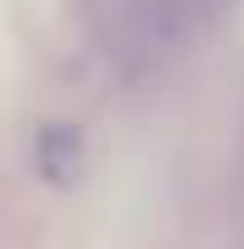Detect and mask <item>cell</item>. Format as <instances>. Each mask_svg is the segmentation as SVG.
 Instances as JSON below:
<instances>
[{
  "label": "cell",
  "instance_id": "cell-1",
  "mask_svg": "<svg viewBox=\"0 0 244 249\" xmlns=\"http://www.w3.org/2000/svg\"><path fill=\"white\" fill-rule=\"evenodd\" d=\"M201 5L206 0H91V15L115 53L149 62L177 48V38L192 29Z\"/></svg>",
  "mask_w": 244,
  "mask_h": 249
}]
</instances>
